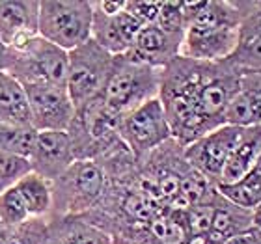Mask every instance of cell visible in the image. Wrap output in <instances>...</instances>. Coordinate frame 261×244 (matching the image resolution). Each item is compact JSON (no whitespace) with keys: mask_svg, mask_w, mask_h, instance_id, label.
I'll list each match as a JSON object with an SVG mask.
<instances>
[{"mask_svg":"<svg viewBox=\"0 0 261 244\" xmlns=\"http://www.w3.org/2000/svg\"><path fill=\"white\" fill-rule=\"evenodd\" d=\"M183 38V34L166 32L153 22L138 32L127 56L140 64L151 65L155 69H164L170 62L181 56Z\"/></svg>","mask_w":261,"mask_h":244,"instance_id":"cell-15","label":"cell"},{"mask_svg":"<svg viewBox=\"0 0 261 244\" xmlns=\"http://www.w3.org/2000/svg\"><path fill=\"white\" fill-rule=\"evenodd\" d=\"M120 120L101 97L76 109L67 129L76 160H101L125 146L120 138Z\"/></svg>","mask_w":261,"mask_h":244,"instance_id":"cell-4","label":"cell"},{"mask_svg":"<svg viewBox=\"0 0 261 244\" xmlns=\"http://www.w3.org/2000/svg\"><path fill=\"white\" fill-rule=\"evenodd\" d=\"M50 184V216H79L92 212L103 201L110 181L97 160H75Z\"/></svg>","mask_w":261,"mask_h":244,"instance_id":"cell-3","label":"cell"},{"mask_svg":"<svg viewBox=\"0 0 261 244\" xmlns=\"http://www.w3.org/2000/svg\"><path fill=\"white\" fill-rule=\"evenodd\" d=\"M224 123L243 129L261 125V71H243L241 90L229 103Z\"/></svg>","mask_w":261,"mask_h":244,"instance_id":"cell-16","label":"cell"},{"mask_svg":"<svg viewBox=\"0 0 261 244\" xmlns=\"http://www.w3.org/2000/svg\"><path fill=\"white\" fill-rule=\"evenodd\" d=\"M28 174H32L30 158L0 153V194L13 188Z\"/></svg>","mask_w":261,"mask_h":244,"instance_id":"cell-25","label":"cell"},{"mask_svg":"<svg viewBox=\"0 0 261 244\" xmlns=\"http://www.w3.org/2000/svg\"><path fill=\"white\" fill-rule=\"evenodd\" d=\"M38 36L39 0H0V41L8 49H24Z\"/></svg>","mask_w":261,"mask_h":244,"instance_id":"cell-13","label":"cell"},{"mask_svg":"<svg viewBox=\"0 0 261 244\" xmlns=\"http://www.w3.org/2000/svg\"><path fill=\"white\" fill-rule=\"evenodd\" d=\"M120 138L136 160L172 140V130L161 99L155 97L121 116Z\"/></svg>","mask_w":261,"mask_h":244,"instance_id":"cell-9","label":"cell"},{"mask_svg":"<svg viewBox=\"0 0 261 244\" xmlns=\"http://www.w3.org/2000/svg\"><path fill=\"white\" fill-rule=\"evenodd\" d=\"M30 218L32 216H30L17 186L0 194V224L4 228H15V226L27 222Z\"/></svg>","mask_w":261,"mask_h":244,"instance_id":"cell-24","label":"cell"},{"mask_svg":"<svg viewBox=\"0 0 261 244\" xmlns=\"http://www.w3.org/2000/svg\"><path fill=\"white\" fill-rule=\"evenodd\" d=\"M159 88L161 69L140 64L127 55L114 56V65L101 93V101L121 118L140 104L159 97Z\"/></svg>","mask_w":261,"mask_h":244,"instance_id":"cell-5","label":"cell"},{"mask_svg":"<svg viewBox=\"0 0 261 244\" xmlns=\"http://www.w3.org/2000/svg\"><path fill=\"white\" fill-rule=\"evenodd\" d=\"M241 15V43L261 38V0H233Z\"/></svg>","mask_w":261,"mask_h":244,"instance_id":"cell-26","label":"cell"},{"mask_svg":"<svg viewBox=\"0 0 261 244\" xmlns=\"http://www.w3.org/2000/svg\"><path fill=\"white\" fill-rule=\"evenodd\" d=\"M125 10L130 15L135 17L136 21L140 22L142 26L153 24L157 21L159 10H161V2H147V0H127Z\"/></svg>","mask_w":261,"mask_h":244,"instance_id":"cell-28","label":"cell"},{"mask_svg":"<svg viewBox=\"0 0 261 244\" xmlns=\"http://www.w3.org/2000/svg\"><path fill=\"white\" fill-rule=\"evenodd\" d=\"M254 226H256L257 229H261V205L254 211Z\"/></svg>","mask_w":261,"mask_h":244,"instance_id":"cell-31","label":"cell"},{"mask_svg":"<svg viewBox=\"0 0 261 244\" xmlns=\"http://www.w3.org/2000/svg\"><path fill=\"white\" fill-rule=\"evenodd\" d=\"M49 244H114L107 231L97 228L82 214L79 216H50Z\"/></svg>","mask_w":261,"mask_h":244,"instance_id":"cell-17","label":"cell"},{"mask_svg":"<svg viewBox=\"0 0 261 244\" xmlns=\"http://www.w3.org/2000/svg\"><path fill=\"white\" fill-rule=\"evenodd\" d=\"M254 228V211H246L241 207L229 203L226 198L220 196L215 205L213 224L207 237L201 242L203 244H226L229 239L245 233Z\"/></svg>","mask_w":261,"mask_h":244,"instance_id":"cell-18","label":"cell"},{"mask_svg":"<svg viewBox=\"0 0 261 244\" xmlns=\"http://www.w3.org/2000/svg\"><path fill=\"white\" fill-rule=\"evenodd\" d=\"M30 120L38 132L41 130H67L75 118V104L65 86L38 84L27 86Z\"/></svg>","mask_w":261,"mask_h":244,"instance_id":"cell-11","label":"cell"},{"mask_svg":"<svg viewBox=\"0 0 261 244\" xmlns=\"http://www.w3.org/2000/svg\"><path fill=\"white\" fill-rule=\"evenodd\" d=\"M4 244H49V220L30 218L15 228H6Z\"/></svg>","mask_w":261,"mask_h":244,"instance_id":"cell-23","label":"cell"},{"mask_svg":"<svg viewBox=\"0 0 261 244\" xmlns=\"http://www.w3.org/2000/svg\"><path fill=\"white\" fill-rule=\"evenodd\" d=\"M261 157V125L245 129V134L233 149L231 157L224 166L222 177L218 184H229L243 179Z\"/></svg>","mask_w":261,"mask_h":244,"instance_id":"cell-19","label":"cell"},{"mask_svg":"<svg viewBox=\"0 0 261 244\" xmlns=\"http://www.w3.org/2000/svg\"><path fill=\"white\" fill-rule=\"evenodd\" d=\"M75 153L67 130H41L36 136L30 164L34 174L47 181H56L75 162Z\"/></svg>","mask_w":261,"mask_h":244,"instance_id":"cell-14","label":"cell"},{"mask_svg":"<svg viewBox=\"0 0 261 244\" xmlns=\"http://www.w3.org/2000/svg\"><path fill=\"white\" fill-rule=\"evenodd\" d=\"M93 2L39 0V36L65 52L92 39Z\"/></svg>","mask_w":261,"mask_h":244,"instance_id":"cell-6","label":"cell"},{"mask_svg":"<svg viewBox=\"0 0 261 244\" xmlns=\"http://www.w3.org/2000/svg\"><path fill=\"white\" fill-rule=\"evenodd\" d=\"M114 244H125V242H116V240H114Z\"/></svg>","mask_w":261,"mask_h":244,"instance_id":"cell-33","label":"cell"},{"mask_svg":"<svg viewBox=\"0 0 261 244\" xmlns=\"http://www.w3.org/2000/svg\"><path fill=\"white\" fill-rule=\"evenodd\" d=\"M142 28L140 22L125 10V2L116 13H107L93 2L92 39L112 56L127 55Z\"/></svg>","mask_w":261,"mask_h":244,"instance_id":"cell-12","label":"cell"},{"mask_svg":"<svg viewBox=\"0 0 261 244\" xmlns=\"http://www.w3.org/2000/svg\"><path fill=\"white\" fill-rule=\"evenodd\" d=\"M4 231H6V228L0 224V244H4Z\"/></svg>","mask_w":261,"mask_h":244,"instance_id":"cell-32","label":"cell"},{"mask_svg":"<svg viewBox=\"0 0 261 244\" xmlns=\"http://www.w3.org/2000/svg\"><path fill=\"white\" fill-rule=\"evenodd\" d=\"M67 67L69 52L38 36L24 49L10 50L6 73H10L24 88L38 84L65 86Z\"/></svg>","mask_w":261,"mask_h":244,"instance_id":"cell-7","label":"cell"},{"mask_svg":"<svg viewBox=\"0 0 261 244\" xmlns=\"http://www.w3.org/2000/svg\"><path fill=\"white\" fill-rule=\"evenodd\" d=\"M241 15L235 2H200L187 26L181 56L196 62H226L241 43Z\"/></svg>","mask_w":261,"mask_h":244,"instance_id":"cell-2","label":"cell"},{"mask_svg":"<svg viewBox=\"0 0 261 244\" xmlns=\"http://www.w3.org/2000/svg\"><path fill=\"white\" fill-rule=\"evenodd\" d=\"M38 130L32 125L0 123V153L30 158Z\"/></svg>","mask_w":261,"mask_h":244,"instance_id":"cell-22","label":"cell"},{"mask_svg":"<svg viewBox=\"0 0 261 244\" xmlns=\"http://www.w3.org/2000/svg\"><path fill=\"white\" fill-rule=\"evenodd\" d=\"M114 65V56L99 47L93 39L69 52L67 67V93L75 110L101 97Z\"/></svg>","mask_w":261,"mask_h":244,"instance_id":"cell-8","label":"cell"},{"mask_svg":"<svg viewBox=\"0 0 261 244\" xmlns=\"http://www.w3.org/2000/svg\"><path fill=\"white\" fill-rule=\"evenodd\" d=\"M0 123L32 125L27 90L10 73H0Z\"/></svg>","mask_w":261,"mask_h":244,"instance_id":"cell-20","label":"cell"},{"mask_svg":"<svg viewBox=\"0 0 261 244\" xmlns=\"http://www.w3.org/2000/svg\"><path fill=\"white\" fill-rule=\"evenodd\" d=\"M228 62L243 71H261V38L248 39L239 43L237 50L229 56Z\"/></svg>","mask_w":261,"mask_h":244,"instance_id":"cell-27","label":"cell"},{"mask_svg":"<svg viewBox=\"0 0 261 244\" xmlns=\"http://www.w3.org/2000/svg\"><path fill=\"white\" fill-rule=\"evenodd\" d=\"M241 73L226 62L175 58L161 69L159 99L170 114L194 121L201 134L222 127L229 103L241 90Z\"/></svg>","mask_w":261,"mask_h":244,"instance_id":"cell-1","label":"cell"},{"mask_svg":"<svg viewBox=\"0 0 261 244\" xmlns=\"http://www.w3.org/2000/svg\"><path fill=\"white\" fill-rule=\"evenodd\" d=\"M8 56H10V49L0 41V73L6 71V67H8Z\"/></svg>","mask_w":261,"mask_h":244,"instance_id":"cell-30","label":"cell"},{"mask_svg":"<svg viewBox=\"0 0 261 244\" xmlns=\"http://www.w3.org/2000/svg\"><path fill=\"white\" fill-rule=\"evenodd\" d=\"M32 218H49L53 211V184L38 174H28L15 184Z\"/></svg>","mask_w":261,"mask_h":244,"instance_id":"cell-21","label":"cell"},{"mask_svg":"<svg viewBox=\"0 0 261 244\" xmlns=\"http://www.w3.org/2000/svg\"><path fill=\"white\" fill-rule=\"evenodd\" d=\"M245 134L243 127L222 125L185 147V160L203 177L218 184L224 166Z\"/></svg>","mask_w":261,"mask_h":244,"instance_id":"cell-10","label":"cell"},{"mask_svg":"<svg viewBox=\"0 0 261 244\" xmlns=\"http://www.w3.org/2000/svg\"><path fill=\"white\" fill-rule=\"evenodd\" d=\"M226 244H261V229H257L256 226L245 233L237 235L233 239H229Z\"/></svg>","mask_w":261,"mask_h":244,"instance_id":"cell-29","label":"cell"}]
</instances>
